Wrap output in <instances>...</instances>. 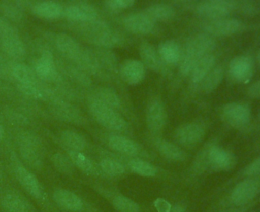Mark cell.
<instances>
[{
	"label": "cell",
	"instance_id": "26",
	"mask_svg": "<svg viewBox=\"0 0 260 212\" xmlns=\"http://www.w3.org/2000/svg\"><path fill=\"white\" fill-rule=\"evenodd\" d=\"M63 15L67 20L71 22L83 23V22H88V21L98 19L99 12L93 5L81 2V3L71 4L66 8H64Z\"/></svg>",
	"mask_w": 260,
	"mask_h": 212
},
{
	"label": "cell",
	"instance_id": "11",
	"mask_svg": "<svg viewBox=\"0 0 260 212\" xmlns=\"http://www.w3.org/2000/svg\"><path fill=\"white\" fill-rule=\"evenodd\" d=\"M48 104L51 115L56 120L75 126H85L88 124L87 118L79 108L61 95L48 102Z\"/></svg>",
	"mask_w": 260,
	"mask_h": 212
},
{
	"label": "cell",
	"instance_id": "22",
	"mask_svg": "<svg viewBox=\"0 0 260 212\" xmlns=\"http://www.w3.org/2000/svg\"><path fill=\"white\" fill-rule=\"evenodd\" d=\"M138 51L140 61L145 66V68L166 76H169L171 74V68L165 65V63L160 59L157 48H155L152 44L148 42H142L139 45Z\"/></svg>",
	"mask_w": 260,
	"mask_h": 212
},
{
	"label": "cell",
	"instance_id": "46",
	"mask_svg": "<svg viewBox=\"0 0 260 212\" xmlns=\"http://www.w3.org/2000/svg\"><path fill=\"white\" fill-rule=\"evenodd\" d=\"M7 142V129H6V121L2 115V112L0 111V145L4 146L7 150L10 145L6 144Z\"/></svg>",
	"mask_w": 260,
	"mask_h": 212
},
{
	"label": "cell",
	"instance_id": "25",
	"mask_svg": "<svg viewBox=\"0 0 260 212\" xmlns=\"http://www.w3.org/2000/svg\"><path fill=\"white\" fill-rule=\"evenodd\" d=\"M145 66L137 59H127L119 67L120 79L128 85L139 84L145 78Z\"/></svg>",
	"mask_w": 260,
	"mask_h": 212
},
{
	"label": "cell",
	"instance_id": "7",
	"mask_svg": "<svg viewBox=\"0 0 260 212\" xmlns=\"http://www.w3.org/2000/svg\"><path fill=\"white\" fill-rule=\"evenodd\" d=\"M103 141L109 150L125 156L141 157L147 160H153L154 154L145 149L137 141L131 139L128 135L108 132L103 135Z\"/></svg>",
	"mask_w": 260,
	"mask_h": 212
},
{
	"label": "cell",
	"instance_id": "38",
	"mask_svg": "<svg viewBox=\"0 0 260 212\" xmlns=\"http://www.w3.org/2000/svg\"><path fill=\"white\" fill-rule=\"evenodd\" d=\"M11 74L13 83H34L42 81L35 73L31 66L24 64L23 62H14L11 68Z\"/></svg>",
	"mask_w": 260,
	"mask_h": 212
},
{
	"label": "cell",
	"instance_id": "33",
	"mask_svg": "<svg viewBox=\"0 0 260 212\" xmlns=\"http://www.w3.org/2000/svg\"><path fill=\"white\" fill-rule=\"evenodd\" d=\"M215 57L212 53L204 55L202 58H200L196 64L194 65L193 69L191 70L189 74L190 79V85L193 88H197L200 82L203 80V78L208 74V72L215 66Z\"/></svg>",
	"mask_w": 260,
	"mask_h": 212
},
{
	"label": "cell",
	"instance_id": "49",
	"mask_svg": "<svg viewBox=\"0 0 260 212\" xmlns=\"http://www.w3.org/2000/svg\"><path fill=\"white\" fill-rule=\"evenodd\" d=\"M255 202H252L248 205H245V206H240V207H234V208H231V209H226V210H223V211H220V212H246Z\"/></svg>",
	"mask_w": 260,
	"mask_h": 212
},
{
	"label": "cell",
	"instance_id": "32",
	"mask_svg": "<svg viewBox=\"0 0 260 212\" xmlns=\"http://www.w3.org/2000/svg\"><path fill=\"white\" fill-rule=\"evenodd\" d=\"M94 53L96 59L99 60L104 71L111 77V79H115L121 81L119 75V65L116 55L111 51V49L107 48H98L94 47L91 49Z\"/></svg>",
	"mask_w": 260,
	"mask_h": 212
},
{
	"label": "cell",
	"instance_id": "35",
	"mask_svg": "<svg viewBox=\"0 0 260 212\" xmlns=\"http://www.w3.org/2000/svg\"><path fill=\"white\" fill-rule=\"evenodd\" d=\"M157 51L160 59L169 68L179 64L182 56V49L175 41L169 40L160 43L157 47Z\"/></svg>",
	"mask_w": 260,
	"mask_h": 212
},
{
	"label": "cell",
	"instance_id": "51",
	"mask_svg": "<svg viewBox=\"0 0 260 212\" xmlns=\"http://www.w3.org/2000/svg\"><path fill=\"white\" fill-rule=\"evenodd\" d=\"M6 183V174L4 171V168L2 167V164L0 163V186L4 185Z\"/></svg>",
	"mask_w": 260,
	"mask_h": 212
},
{
	"label": "cell",
	"instance_id": "16",
	"mask_svg": "<svg viewBox=\"0 0 260 212\" xmlns=\"http://www.w3.org/2000/svg\"><path fill=\"white\" fill-rule=\"evenodd\" d=\"M111 152L113 156L117 158L125 166L129 174L132 173L143 178H164L169 175V172L167 170L154 165L153 163L150 162V160L141 157L120 155L113 151Z\"/></svg>",
	"mask_w": 260,
	"mask_h": 212
},
{
	"label": "cell",
	"instance_id": "39",
	"mask_svg": "<svg viewBox=\"0 0 260 212\" xmlns=\"http://www.w3.org/2000/svg\"><path fill=\"white\" fill-rule=\"evenodd\" d=\"M1 112L6 123L14 128H27L30 125V119L23 110L5 105Z\"/></svg>",
	"mask_w": 260,
	"mask_h": 212
},
{
	"label": "cell",
	"instance_id": "37",
	"mask_svg": "<svg viewBox=\"0 0 260 212\" xmlns=\"http://www.w3.org/2000/svg\"><path fill=\"white\" fill-rule=\"evenodd\" d=\"M224 77V69L221 65H215L198 85V89L204 94L213 92L221 83Z\"/></svg>",
	"mask_w": 260,
	"mask_h": 212
},
{
	"label": "cell",
	"instance_id": "19",
	"mask_svg": "<svg viewBox=\"0 0 260 212\" xmlns=\"http://www.w3.org/2000/svg\"><path fill=\"white\" fill-rule=\"evenodd\" d=\"M98 164L107 180L122 179L129 174L125 166L113 156L112 152L106 148L98 149Z\"/></svg>",
	"mask_w": 260,
	"mask_h": 212
},
{
	"label": "cell",
	"instance_id": "3",
	"mask_svg": "<svg viewBox=\"0 0 260 212\" xmlns=\"http://www.w3.org/2000/svg\"><path fill=\"white\" fill-rule=\"evenodd\" d=\"M13 136V147L20 160L35 172L42 171L47 153L42 138L28 128H14Z\"/></svg>",
	"mask_w": 260,
	"mask_h": 212
},
{
	"label": "cell",
	"instance_id": "10",
	"mask_svg": "<svg viewBox=\"0 0 260 212\" xmlns=\"http://www.w3.org/2000/svg\"><path fill=\"white\" fill-rule=\"evenodd\" d=\"M260 194V175L242 179L237 183L226 197V203L234 207L248 205L254 202Z\"/></svg>",
	"mask_w": 260,
	"mask_h": 212
},
{
	"label": "cell",
	"instance_id": "53",
	"mask_svg": "<svg viewBox=\"0 0 260 212\" xmlns=\"http://www.w3.org/2000/svg\"><path fill=\"white\" fill-rule=\"evenodd\" d=\"M174 1H180V2H183V1H190V0H174Z\"/></svg>",
	"mask_w": 260,
	"mask_h": 212
},
{
	"label": "cell",
	"instance_id": "50",
	"mask_svg": "<svg viewBox=\"0 0 260 212\" xmlns=\"http://www.w3.org/2000/svg\"><path fill=\"white\" fill-rule=\"evenodd\" d=\"M170 212H187L186 210V206L182 203H176L174 205H172Z\"/></svg>",
	"mask_w": 260,
	"mask_h": 212
},
{
	"label": "cell",
	"instance_id": "27",
	"mask_svg": "<svg viewBox=\"0 0 260 212\" xmlns=\"http://www.w3.org/2000/svg\"><path fill=\"white\" fill-rule=\"evenodd\" d=\"M0 46L1 52L14 62H22L26 56V48L18 31L1 38Z\"/></svg>",
	"mask_w": 260,
	"mask_h": 212
},
{
	"label": "cell",
	"instance_id": "54",
	"mask_svg": "<svg viewBox=\"0 0 260 212\" xmlns=\"http://www.w3.org/2000/svg\"><path fill=\"white\" fill-rule=\"evenodd\" d=\"M258 119H259V121H260V111H259V114H258Z\"/></svg>",
	"mask_w": 260,
	"mask_h": 212
},
{
	"label": "cell",
	"instance_id": "47",
	"mask_svg": "<svg viewBox=\"0 0 260 212\" xmlns=\"http://www.w3.org/2000/svg\"><path fill=\"white\" fill-rule=\"evenodd\" d=\"M246 93L250 98H253V99L260 98V79L251 83L248 86Z\"/></svg>",
	"mask_w": 260,
	"mask_h": 212
},
{
	"label": "cell",
	"instance_id": "6",
	"mask_svg": "<svg viewBox=\"0 0 260 212\" xmlns=\"http://www.w3.org/2000/svg\"><path fill=\"white\" fill-rule=\"evenodd\" d=\"M78 29L84 40L93 47L111 49L120 47L124 44L123 36L112 29L107 22L100 20L99 18L92 21L79 23Z\"/></svg>",
	"mask_w": 260,
	"mask_h": 212
},
{
	"label": "cell",
	"instance_id": "4",
	"mask_svg": "<svg viewBox=\"0 0 260 212\" xmlns=\"http://www.w3.org/2000/svg\"><path fill=\"white\" fill-rule=\"evenodd\" d=\"M87 110L91 118L109 132L131 135L132 129L124 116L96 98L86 95Z\"/></svg>",
	"mask_w": 260,
	"mask_h": 212
},
{
	"label": "cell",
	"instance_id": "1",
	"mask_svg": "<svg viewBox=\"0 0 260 212\" xmlns=\"http://www.w3.org/2000/svg\"><path fill=\"white\" fill-rule=\"evenodd\" d=\"M237 161L233 151L220 146L216 138L210 139L196 153L186 171L185 180L192 182L206 173L230 171L235 168Z\"/></svg>",
	"mask_w": 260,
	"mask_h": 212
},
{
	"label": "cell",
	"instance_id": "29",
	"mask_svg": "<svg viewBox=\"0 0 260 212\" xmlns=\"http://www.w3.org/2000/svg\"><path fill=\"white\" fill-rule=\"evenodd\" d=\"M124 27L135 34H148L154 28L155 22L144 12H135L123 18Z\"/></svg>",
	"mask_w": 260,
	"mask_h": 212
},
{
	"label": "cell",
	"instance_id": "34",
	"mask_svg": "<svg viewBox=\"0 0 260 212\" xmlns=\"http://www.w3.org/2000/svg\"><path fill=\"white\" fill-rule=\"evenodd\" d=\"M59 143L63 149L85 152L88 149L87 139L77 131L66 129L59 133Z\"/></svg>",
	"mask_w": 260,
	"mask_h": 212
},
{
	"label": "cell",
	"instance_id": "42",
	"mask_svg": "<svg viewBox=\"0 0 260 212\" xmlns=\"http://www.w3.org/2000/svg\"><path fill=\"white\" fill-rule=\"evenodd\" d=\"M0 12L3 17L12 21H20L23 17L21 9L9 2H0Z\"/></svg>",
	"mask_w": 260,
	"mask_h": 212
},
{
	"label": "cell",
	"instance_id": "41",
	"mask_svg": "<svg viewBox=\"0 0 260 212\" xmlns=\"http://www.w3.org/2000/svg\"><path fill=\"white\" fill-rule=\"evenodd\" d=\"M154 22L156 21H169L175 17L174 8L166 3H155L149 5L144 11Z\"/></svg>",
	"mask_w": 260,
	"mask_h": 212
},
{
	"label": "cell",
	"instance_id": "43",
	"mask_svg": "<svg viewBox=\"0 0 260 212\" xmlns=\"http://www.w3.org/2000/svg\"><path fill=\"white\" fill-rule=\"evenodd\" d=\"M260 175V155L254 158L252 161H250L248 164H246L239 172L237 178L244 179L249 176H255Z\"/></svg>",
	"mask_w": 260,
	"mask_h": 212
},
{
	"label": "cell",
	"instance_id": "44",
	"mask_svg": "<svg viewBox=\"0 0 260 212\" xmlns=\"http://www.w3.org/2000/svg\"><path fill=\"white\" fill-rule=\"evenodd\" d=\"M135 0H105V5L112 11H119L132 6Z\"/></svg>",
	"mask_w": 260,
	"mask_h": 212
},
{
	"label": "cell",
	"instance_id": "14",
	"mask_svg": "<svg viewBox=\"0 0 260 212\" xmlns=\"http://www.w3.org/2000/svg\"><path fill=\"white\" fill-rule=\"evenodd\" d=\"M31 67L37 76L48 84L55 85L66 79L58 69L56 59L49 49L41 51L40 57L34 61Z\"/></svg>",
	"mask_w": 260,
	"mask_h": 212
},
{
	"label": "cell",
	"instance_id": "20",
	"mask_svg": "<svg viewBox=\"0 0 260 212\" xmlns=\"http://www.w3.org/2000/svg\"><path fill=\"white\" fill-rule=\"evenodd\" d=\"M230 78L237 83H248L254 73V61L251 56L239 55L233 58L228 67Z\"/></svg>",
	"mask_w": 260,
	"mask_h": 212
},
{
	"label": "cell",
	"instance_id": "9",
	"mask_svg": "<svg viewBox=\"0 0 260 212\" xmlns=\"http://www.w3.org/2000/svg\"><path fill=\"white\" fill-rule=\"evenodd\" d=\"M54 205L64 212H96L84 198L72 190L57 187L51 193Z\"/></svg>",
	"mask_w": 260,
	"mask_h": 212
},
{
	"label": "cell",
	"instance_id": "52",
	"mask_svg": "<svg viewBox=\"0 0 260 212\" xmlns=\"http://www.w3.org/2000/svg\"><path fill=\"white\" fill-rule=\"evenodd\" d=\"M257 62H258V64L260 65V51H259V53H258V55H257Z\"/></svg>",
	"mask_w": 260,
	"mask_h": 212
},
{
	"label": "cell",
	"instance_id": "15",
	"mask_svg": "<svg viewBox=\"0 0 260 212\" xmlns=\"http://www.w3.org/2000/svg\"><path fill=\"white\" fill-rule=\"evenodd\" d=\"M168 123L165 102L158 95L151 96L145 107V124L150 135H161Z\"/></svg>",
	"mask_w": 260,
	"mask_h": 212
},
{
	"label": "cell",
	"instance_id": "21",
	"mask_svg": "<svg viewBox=\"0 0 260 212\" xmlns=\"http://www.w3.org/2000/svg\"><path fill=\"white\" fill-rule=\"evenodd\" d=\"M63 151H65L66 154L69 156L75 168L81 171L83 174L90 178H94V179L107 180L105 174L101 170L98 164V161L92 157L88 156L85 152L75 151L70 149H63Z\"/></svg>",
	"mask_w": 260,
	"mask_h": 212
},
{
	"label": "cell",
	"instance_id": "18",
	"mask_svg": "<svg viewBox=\"0 0 260 212\" xmlns=\"http://www.w3.org/2000/svg\"><path fill=\"white\" fill-rule=\"evenodd\" d=\"M152 147L166 160L172 162H184L188 158V154L184 148L176 142H172L161 137V135H150L148 138Z\"/></svg>",
	"mask_w": 260,
	"mask_h": 212
},
{
	"label": "cell",
	"instance_id": "40",
	"mask_svg": "<svg viewBox=\"0 0 260 212\" xmlns=\"http://www.w3.org/2000/svg\"><path fill=\"white\" fill-rule=\"evenodd\" d=\"M50 161L53 167L61 174L71 176L76 170L73 162L65 151H56L52 153L50 155Z\"/></svg>",
	"mask_w": 260,
	"mask_h": 212
},
{
	"label": "cell",
	"instance_id": "36",
	"mask_svg": "<svg viewBox=\"0 0 260 212\" xmlns=\"http://www.w3.org/2000/svg\"><path fill=\"white\" fill-rule=\"evenodd\" d=\"M31 11L36 16L40 18L58 19L63 15L64 8L58 2L47 0L34 4L31 7Z\"/></svg>",
	"mask_w": 260,
	"mask_h": 212
},
{
	"label": "cell",
	"instance_id": "13",
	"mask_svg": "<svg viewBox=\"0 0 260 212\" xmlns=\"http://www.w3.org/2000/svg\"><path fill=\"white\" fill-rule=\"evenodd\" d=\"M206 135V125L201 121H192L179 125L173 133L175 142L182 148L191 149L199 145Z\"/></svg>",
	"mask_w": 260,
	"mask_h": 212
},
{
	"label": "cell",
	"instance_id": "48",
	"mask_svg": "<svg viewBox=\"0 0 260 212\" xmlns=\"http://www.w3.org/2000/svg\"><path fill=\"white\" fill-rule=\"evenodd\" d=\"M153 205L157 212H170L172 207V204L162 198H157L153 202Z\"/></svg>",
	"mask_w": 260,
	"mask_h": 212
},
{
	"label": "cell",
	"instance_id": "45",
	"mask_svg": "<svg viewBox=\"0 0 260 212\" xmlns=\"http://www.w3.org/2000/svg\"><path fill=\"white\" fill-rule=\"evenodd\" d=\"M13 32H17V29L11 24L8 19L0 15V39Z\"/></svg>",
	"mask_w": 260,
	"mask_h": 212
},
{
	"label": "cell",
	"instance_id": "5",
	"mask_svg": "<svg viewBox=\"0 0 260 212\" xmlns=\"http://www.w3.org/2000/svg\"><path fill=\"white\" fill-rule=\"evenodd\" d=\"M215 48V42L208 33H198L190 38L182 51L181 60L178 64L179 75L188 77L196 62L204 55L212 53Z\"/></svg>",
	"mask_w": 260,
	"mask_h": 212
},
{
	"label": "cell",
	"instance_id": "17",
	"mask_svg": "<svg viewBox=\"0 0 260 212\" xmlns=\"http://www.w3.org/2000/svg\"><path fill=\"white\" fill-rule=\"evenodd\" d=\"M90 187L94 192H96L99 195H101L106 200H108L118 212H139L140 211V206L138 203H136L134 200L123 195L122 193H120L115 189L106 187L98 183L90 184Z\"/></svg>",
	"mask_w": 260,
	"mask_h": 212
},
{
	"label": "cell",
	"instance_id": "28",
	"mask_svg": "<svg viewBox=\"0 0 260 212\" xmlns=\"http://www.w3.org/2000/svg\"><path fill=\"white\" fill-rule=\"evenodd\" d=\"M58 69L61 74L72 84H75L82 88H91L92 79L85 71L76 66L75 64L68 61V63L56 61Z\"/></svg>",
	"mask_w": 260,
	"mask_h": 212
},
{
	"label": "cell",
	"instance_id": "8",
	"mask_svg": "<svg viewBox=\"0 0 260 212\" xmlns=\"http://www.w3.org/2000/svg\"><path fill=\"white\" fill-rule=\"evenodd\" d=\"M1 212H38L28 196L18 188L5 183L0 186Z\"/></svg>",
	"mask_w": 260,
	"mask_h": 212
},
{
	"label": "cell",
	"instance_id": "23",
	"mask_svg": "<svg viewBox=\"0 0 260 212\" xmlns=\"http://www.w3.org/2000/svg\"><path fill=\"white\" fill-rule=\"evenodd\" d=\"M234 5L230 0H207L199 3L195 12L197 15L209 20L226 17L233 10Z\"/></svg>",
	"mask_w": 260,
	"mask_h": 212
},
{
	"label": "cell",
	"instance_id": "2",
	"mask_svg": "<svg viewBox=\"0 0 260 212\" xmlns=\"http://www.w3.org/2000/svg\"><path fill=\"white\" fill-rule=\"evenodd\" d=\"M6 152L7 169L10 176L17 183L19 188L29 198L41 205L43 209L53 211L54 203L51 200V196H49L36 172L20 160L13 146H10Z\"/></svg>",
	"mask_w": 260,
	"mask_h": 212
},
{
	"label": "cell",
	"instance_id": "24",
	"mask_svg": "<svg viewBox=\"0 0 260 212\" xmlns=\"http://www.w3.org/2000/svg\"><path fill=\"white\" fill-rule=\"evenodd\" d=\"M243 29V23L236 18H218L209 20L204 25V30L211 37H229Z\"/></svg>",
	"mask_w": 260,
	"mask_h": 212
},
{
	"label": "cell",
	"instance_id": "30",
	"mask_svg": "<svg viewBox=\"0 0 260 212\" xmlns=\"http://www.w3.org/2000/svg\"><path fill=\"white\" fill-rule=\"evenodd\" d=\"M88 95L96 98L108 107L118 111L121 114H127L123 99L118 92L109 86H96L90 89Z\"/></svg>",
	"mask_w": 260,
	"mask_h": 212
},
{
	"label": "cell",
	"instance_id": "12",
	"mask_svg": "<svg viewBox=\"0 0 260 212\" xmlns=\"http://www.w3.org/2000/svg\"><path fill=\"white\" fill-rule=\"evenodd\" d=\"M219 117L229 127L244 129L249 126L252 119L251 107L247 102L232 101L220 107Z\"/></svg>",
	"mask_w": 260,
	"mask_h": 212
},
{
	"label": "cell",
	"instance_id": "31",
	"mask_svg": "<svg viewBox=\"0 0 260 212\" xmlns=\"http://www.w3.org/2000/svg\"><path fill=\"white\" fill-rule=\"evenodd\" d=\"M55 47L58 52L71 63L77 60L83 50L80 44L67 33H58L55 37Z\"/></svg>",
	"mask_w": 260,
	"mask_h": 212
}]
</instances>
